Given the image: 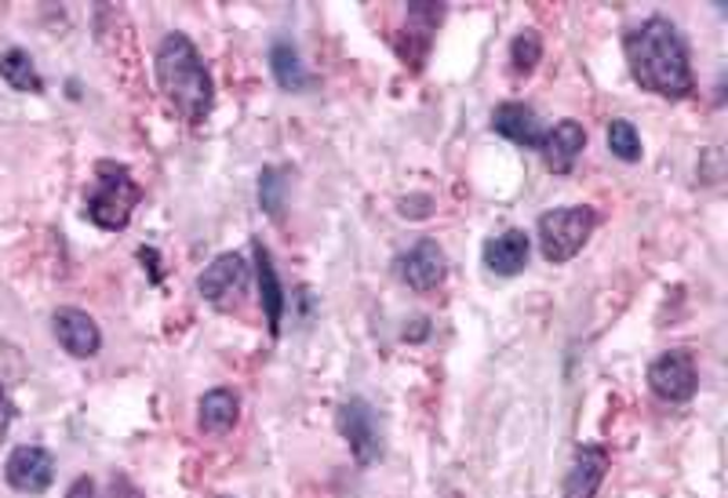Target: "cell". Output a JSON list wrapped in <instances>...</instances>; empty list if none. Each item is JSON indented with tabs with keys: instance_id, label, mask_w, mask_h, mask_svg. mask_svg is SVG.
<instances>
[{
	"instance_id": "6da1fadb",
	"label": "cell",
	"mask_w": 728,
	"mask_h": 498,
	"mask_svg": "<svg viewBox=\"0 0 728 498\" xmlns=\"http://www.w3.org/2000/svg\"><path fill=\"white\" fill-rule=\"evenodd\" d=\"M630 62V76L645 92L663 95V98H685L693 95L696 76H693V62H688V48L685 37L678 33V25L663 15L645 19L642 25H634L623 41Z\"/></svg>"
},
{
	"instance_id": "7a4b0ae2",
	"label": "cell",
	"mask_w": 728,
	"mask_h": 498,
	"mask_svg": "<svg viewBox=\"0 0 728 498\" xmlns=\"http://www.w3.org/2000/svg\"><path fill=\"white\" fill-rule=\"evenodd\" d=\"M153 70H157V84L164 98L178 110V117L189 124H201L212 113V73L204 66L201 51L194 48L186 33H168L153 55Z\"/></svg>"
},
{
	"instance_id": "3957f363",
	"label": "cell",
	"mask_w": 728,
	"mask_h": 498,
	"mask_svg": "<svg viewBox=\"0 0 728 498\" xmlns=\"http://www.w3.org/2000/svg\"><path fill=\"white\" fill-rule=\"evenodd\" d=\"M143 200V189L132 178V172L117 160H99L95 178L84 194V215L106 234H121L132 222V211Z\"/></svg>"
},
{
	"instance_id": "277c9868",
	"label": "cell",
	"mask_w": 728,
	"mask_h": 498,
	"mask_svg": "<svg viewBox=\"0 0 728 498\" xmlns=\"http://www.w3.org/2000/svg\"><path fill=\"white\" fill-rule=\"evenodd\" d=\"M597 226L594 208L586 204H568V208H554L540 215V226H535V237H540V251L546 262H568L583 251V245L591 240Z\"/></svg>"
},
{
	"instance_id": "5b68a950",
	"label": "cell",
	"mask_w": 728,
	"mask_h": 498,
	"mask_svg": "<svg viewBox=\"0 0 728 498\" xmlns=\"http://www.w3.org/2000/svg\"><path fill=\"white\" fill-rule=\"evenodd\" d=\"M648 386H653L656 397L667 401V404L693 401V393L699 386L693 353L688 350H667L663 356H656L653 367H648Z\"/></svg>"
},
{
	"instance_id": "8992f818",
	"label": "cell",
	"mask_w": 728,
	"mask_h": 498,
	"mask_svg": "<svg viewBox=\"0 0 728 498\" xmlns=\"http://www.w3.org/2000/svg\"><path fill=\"white\" fill-rule=\"evenodd\" d=\"M336 426L342 433V440L350 444V452L357 458V466H372L376 458L382 455V437H379V423H376V412L372 404L353 397L339 407L336 415Z\"/></svg>"
},
{
	"instance_id": "52a82bcc",
	"label": "cell",
	"mask_w": 728,
	"mask_h": 498,
	"mask_svg": "<svg viewBox=\"0 0 728 498\" xmlns=\"http://www.w3.org/2000/svg\"><path fill=\"white\" fill-rule=\"evenodd\" d=\"M4 477L11 488L22 495H41L51 488V480H55V458H51V452L37 448V444H22V448L8 455Z\"/></svg>"
},
{
	"instance_id": "ba28073f",
	"label": "cell",
	"mask_w": 728,
	"mask_h": 498,
	"mask_svg": "<svg viewBox=\"0 0 728 498\" xmlns=\"http://www.w3.org/2000/svg\"><path fill=\"white\" fill-rule=\"evenodd\" d=\"M51 331H55L59 346L70 356H81V361H88V356H95L102 350L99 324L84 310H73V305L55 310V317H51Z\"/></svg>"
},
{
	"instance_id": "9c48e42d",
	"label": "cell",
	"mask_w": 728,
	"mask_h": 498,
	"mask_svg": "<svg viewBox=\"0 0 728 498\" xmlns=\"http://www.w3.org/2000/svg\"><path fill=\"white\" fill-rule=\"evenodd\" d=\"M398 273L412 291H433L449 273V262H444V251L438 240H419L412 251H404L398 259Z\"/></svg>"
},
{
	"instance_id": "30bf717a",
	"label": "cell",
	"mask_w": 728,
	"mask_h": 498,
	"mask_svg": "<svg viewBox=\"0 0 728 498\" xmlns=\"http://www.w3.org/2000/svg\"><path fill=\"white\" fill-rule=\"evenodd\" d=\"M245 284H248V262L240 259V255L229 251V255H219V259H215L208 270L201 273L197 291L212 305H226V299L229 295H240Z\"/></svg>"
},
{
	"instance_id": "8fae6325",
	"label": "cell",
	"mask_w": 728,
	"mask_h": 498,
	"mask_svg": "<svg viewBox=\"0 0 728 498\" xmlns=\"http://www.w3.org/2000/svg\"><path fill=\"white\" fill-rule=\"evenodd\" d=\"M529 251H532V240L525 229H506V234L484 240L481 259L495 277H517L529 266Z\"/></svg>"
},
{
	"instance_id": "7c38bea8",
	"label": "cell",
	"mask_w": 728,
	"mask_h": 498,
	"mask_svg": "<svg viewBox=\"0 0 728 498\" xmlns=\"http://www.w3.org/2000/svg\"><path fill=\"white\" fill-rule=\"evenodd\" d=\"M608 474V452L602 444H580L565 477V498H594Z\"/></svg>"
},
{
	"instance_id": "4fadbf2b",
	"label": "cell",
	"mask_w": 728,
	"mask_h": 498,
	"mask_svg": "<svg viewBox=\"0 0 728 498\" xmlns=\"http://www.w3.org/2000/svg\"><path fill=\"white\" fill-rule=\"evenodd\" d=\"M586 146V132L580 121H557L551 132L543 135V160L554 175H568L576 168L580 153Z\"/></svg>"
},
{
	"instance_id": "5bb4252c",
	"label": "cell",
	"mask_w": 728,
	"mask_h": 498,
	"mask_svg": "<svg viewBox=\"0 0 728 498\" xmlns=\"http://www.w3.org/2000/svg\"><path fill=\"white\" fill-rule=\"evenodd\" d=\"M492 127L510 143L525 146V149H540L543 146V127L535 121V110L525 102H500L492 110Z\"/></svg>"
},
{
	"instance_id": "9a60e30c",
	"label": "cell",
	"mask_w": 728,
	"mask_h": 498,
	"mask_svg": "<svg viewBox=\"0 0 728 498\" xmlns=\"http://www.w3.org/2000/svg\"><path fill=\"white\" fill-rule=\"evenodd\" d=\"M252 255H255V277H259V299L266 310V324H270V335H280V317H285V302H288L285 288H280V277L274 270V259L263 240H255Z\"/></svg>"
},
{
	"instance_id": "2e32d148",
	"label": "cell",
	"mask_w": 728,
	"mask_h": 498,
	"mask_svg": "<svg viewBox=\"0 0 728 498\" xmlns=\"http://www.w3.org/2000/svg\"><path fill=\"white\" fill-rule=\"evenodd\" d=\"M240 401L234 390H208L197 404V423L204 433H229L237 426Z\"/></svg>"
},
{
	"instance_id": "e0dca14e",
	"label": "cell",
	"mask_w": 728,
	"mask_h": 498,
	"mask_svg": "<svg viewBox=\"0 0 728 498\" xmlns=\"http://www.w3.org/2000/svg\"><path fill=\"white\" fill-rule=\"evenodd\" d=\"M0 76H4L16 92H25V95H41L44 92L41 73H37V66H33L30 51H22V48H11V51L0 55Z\"/></svg>"
},
{
	"instance_id": "ac0fdd59",
	"label": "cell",
	"mask_w": 728,
	"mask_h": 498,
	"mask_svg": "<svg viewBox=\"0 0 728 498\" xmlns=\"http://www.w3.org/2000/svg\"><path fill=\"white\" fill-rule=\"evenodd\" d=\"M270 70L277 76V84L285 87V92H303L306 84H310V76H306L303 62H299V51L291 48L288 41H277L274 51H270Z\"/></svg>"
},
{
	"instance_id": "d6986e66",
	"label": "cell",
	"mask_w": 728,
	"mask_h": 498,
	"mask_svg": "<svg viewBox=\"0 0 728 498\" xmlns=\"http://www.w3.org/2000/svg\"><path fill=\"white\" fill-rule=\"evenodd\" d=\"M540 59H543V41H540V33H535V30L517 33V37H514V44H510V66H514V73L529 76L535 66H540Z\"/></svg>"
},
{
	"instance_id": "ffe728a7",
	"label": "cell",
	"mask_w": 728,
	"mask_h": 498,
	"mask_svg": "<svg viewBox=\"0 0 728 498\" xmlns=\"http://www.w3.org/2000/svg\"><path fill=\"white\" fill-rule=\"evenodd\" d=\"M259 204L270 219H280L285 211V172L280 168H263L259 175Z\"/></svg>"
},
{
	"instance_id": "44dd1931",
	"label": "cell",
	"mask_w": 728,
	"mask_h": 498,
	"mask_svg": "<svg viewBox=\"0 0 728 498\" xmlns=\"http://www.w3.org/2000/svg\"><path fill=\"white\" fill-rule=\"evenodd\" d=\"M608 149L627 164L642 160V138H637L630 121H612L608 124Z\"/></svg>"
},
{
	"instance_id": "7402d4cb",
	"label": "cell",
	"mask_w": 728,
	"mask_h": 498,
	"mask_svg": "<svg viewBox=\"0 0 728 498\" xmlns=\"http://www.w3.org/2000/svg\"><path fill=\"white\" fill-rule=\"evenodd\" d=\"M444 19V4H430V0H416V4H408V22L419 25V33L430 37L438 30V22Z\"/></svg>"
},
{
	"instance_id": "603a6c76",
	"label": "cell",
	"mask_w": 728,
	"mask_h": 498,
	"mask_svg": "<svg viewBox=\"0 0 728 498\" xmlns=\"http://www.w3.org/2000/svg\"><path fill=\"white\" fill-rule=\"evenodd\" d=\"M110 498H146V495L139 491L135 484L127 480L124 474H113V477H110Z\"/></svg>"
},
{
	"instance_id": "cb8c5ba5",
	"label": "cell",
	"mask_w": 728,
	"mask_h": 498,
	"mask_svg": "<svg viewBox=\"0 0 728 498\" xmlns=\"http://www.w3.org/2000/svg\"><path fill=\"white\" fill-rule=\"evenodd\" d=\"M430 204H433L430 197H404L401 200V215H404V219H427Z\"/></svg>"
},
{
	"instance_id": "d4e9b609",
	"label": "cell",
	"mask_w": 728,
	"mask_h": 498,
	"mask_svg": "<svg viewBox=\"0 0 728 498\" xmlns=\"http://www.w3.org/2000/svg\"><path fill=\"white\" fill-rule=\"evenodd\" d=\"M11 423H16V404H11L8 390H4V382H0V440L8 437Z\"/></svg>"
},
{
	"instance_id": "484cf974",
	"label": "cell",
	"mask_w": 728,
	"mask_h": 498,
	"mask_svg": "<svg viewBox=\"0 0 728 498\" xmlns=\"http://www.w3.org/2000/svg\"><path fill=\"white\" fill-rule=\"evenodd\" d=\"M66 498H99V495H95V480H92V477H76V480L70 484Z\"/></svg>"
},
{
	"instance_id": "4316f807",
	"label": "cell",
	"mask_w": 728,
	"mask_h": 498,
	"mask_svg": "<svg viewBox=\"0 0 728 498\" xmlns=\"http://www.w3.org/2000/svg\"><path fill=\"white\" fill-rule=\"evenodd\" d=\"M427 335H430V321H427V317H416L412 328H404V339L408 342H419V339H427Z\"/></svg>"
},
{
	"instance_id": "83f0119b",
	"label": "cell",
	"mask_w": 728,
	"mask_h": 498,
	"mask_svg": "<svg viewBox=\"0 0 728 498\" xmlns=\"http://www.w3.org/2000/svg\"><path fill=\"white\" fill-rule=\"evenodd\" d=\"M139 259H143V262H150V273H153V280H161V266H157V251H153V248H139Z\"/></svg>"
}]
</instances>
